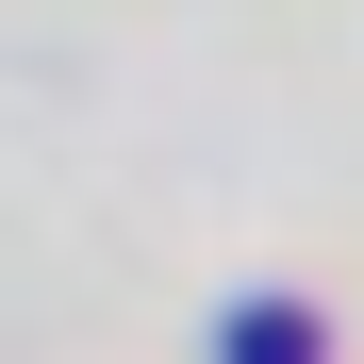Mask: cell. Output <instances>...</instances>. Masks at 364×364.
<instances>
[{
	"label": "cell",
	"instance_id": "cell-1",
	"mask_svg": "<svg viewBox=\"0 0 364 364\" xmlns=\"http://www.w3.org/2000/svg\"><path fill=\"white\" fill-rule=\"evenodd\" d=\"M232 364H315V315H249V331H232Z\"/></svg>",
	"mask_w": 364,
	"mask_h": 364
}]
</instances>
